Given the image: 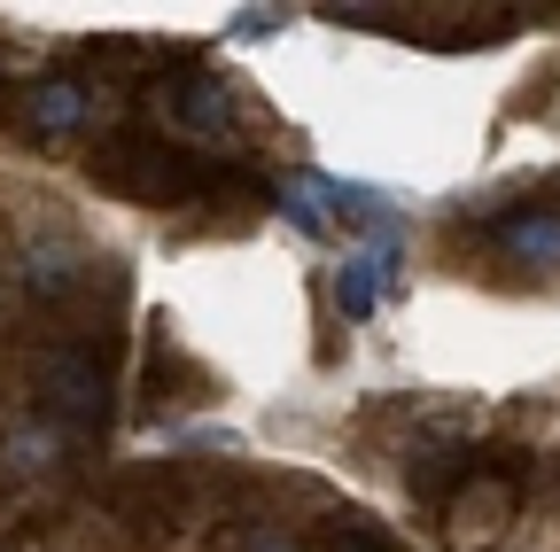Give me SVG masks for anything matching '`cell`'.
<instances>
[{
    "mask_svg": "<svg viewBox=\"0 0 560 552\" xmlns=\"http://www.w3.org/2000/svg\"><path fill=\"white\" fill-rule=\"evenodd\" d=\"M94 179L117 187L125 202H149V211H172V202H195L210 187V164H195L172 141H149V132H117V141L94 156Z\"/></svg>",
    "mask_w": 560,
    "mask_h": 552,
    "instance_id": "cell-1",
    "label": "cell"
},
{
    "mask_svg": "<svg viewBox=\"0 0 560 552\" xmlns=\"http://www.w3.org/2000/svg\"><path fill=\"white\" fill-rule=\"evenodd\" d=\"M514 506H522L514 467H475L459 491H452V506H444V544L452 552H490V544L514 529Z\"/></svg>",
    "mask_w": 560,
    "mask_h": 552,
    "instance_id": "cell-2",
    "label": "cell"
},
{
    "mask_svg": "<svg viewBox=\"0 0 560 552\" xmlns=\"http://www.w3.org/2000/svg\"><path fill=\"white\" fill-rule=\"evenodd\" d=\"M32 389L47 404V421H62V428H102V412H109V381H102V366L86 351L32 359Z\"/></svg>",
    "mask_w": 560,
    "mask_h": 552,
    "instance_id": "cell-3",
    "label": "cell"
},
{
    "mask_svg": "<svg viewBox=\"0 0 560 552\" xmlns=\"http://www.w3.org/2000/svg\"><path fill=\"white\" fill-rule=\"evenodd\" d=\"M397 289H405V242L342 249V265H335V304H342V319H374L382 304H397Z\"/></svg>",
    "mask_w": 560,
    "mask_h": 552,
    "instance_id": "cell-4",
    "label": "cell"
},
{
    "mask_svg": "<svg viewBox=\"0 0 560 552\" xmlns=\"http://www.w3.org/2000/svg\"><path fill=\"white\" fill-rule=\"evenodd\" d=\"M490 249L522 272H560V202H514L490 219Z\"/></svg>",
    "mask_w": 560,
    "mask_h": 552,
    "instance_id": "cell-5",
    "label": "cell"
},
{
    "mask_svg": "<svg viewBox=\"0 0 560 552\" xmlns=\"http://www.w3.org/2000/svg\"><path fill=\"white\" fill-rule=\"evenodd\" d=\"M172 117L195 141H234V117H242V79L234 71H187L172 94Z\"/></svg>",
    "mask_w": 560,
    "mask_h": 552,
    "instance_id": "cell-6",
    "label": "cell"
},
{
    "mask_svg": "<svg viewBox=\"0 0 560 552\" xmlns=\"http://www.w3.org/2000/svg\"><path fill=\"white\" fill-rule=\"evenodd\" d=\"M475 467H482V459H475L459 436H436V428H429V436L405 451V491L429 506V514H444V506H452V491H459Z\"/></svg>",
    "mask_w": 560,
    "mask_h": 552,
    "instance_id": "cell-7",
    "label": "cell"
},
{
    "mask_svg": "<svg viewBox=\"0 0 560 552\" xmlns=\"http://www.w3.org/2000/svg\"><path fill=\"white\" fill-rule=\"evenodd\" d=\"M62 467H70V428L47 421V412L39 421H16L9 436H0V474L9 482H55Z\"/></svg>",
    "mask_w": 560,
    "mask_h": 552,
    "instance_id": "cell-8",
    "label": "cell"
},
{
    "mask_svg": "<svg viewBox=\"0 0 560 552\" xmlns=\"http://www.w3.org/2000/svg\"><path fill=\"white\" fill-rule=\"evenodd\" d=\"M24 125L39 132V141H70L79 125H94V102H86L79 79H32V94H24Z\"/></svg>",
    "mask_w": 560,
    "mask_h": 552,
    "instance_id": "cell-9",
    "label": "cell"
},
{
    "mask_svg": "<svg viewBox=\"0 0 560 552\" xmlns=\"http://www.w3.org/2000/svg\"><path fill=\"white\" fill-rule=\"evenodd\" d=\"M156 374H164V389H156L164 404H202L210 397V366L179 351V327L172 319H156V342H149V381Z\"/></svg>",
    "mask_w": 560,
    "mask_h": 552,
    "instance_id": "cell-10",
    "label": "cell"
},
{
    "mask_svg": "<svg viewBox=\"0 0 560 552\" xmlns=\"http://www.w3.org/2000/svg\"><path fill=\"white\" fill-rule=\"evenodd\" d=\"M272 202L289 211V226L335 234V179H327V172H289V179H272Z\"/></svg>",
    "mask_w": 560,
    "mask_h": 552,
    "instance_id": "cell-11",
    "label": "cell"
},
{
    "mask_svg": "<svg viewBox=\"0 0 560 552\" xmlns=\"http://www.w3.org/2000/svg\"><path fill=\"white\" fill-rule=\"evenodd\" d=\"M312 552H389V537H382L374 521H335V529H327Z\"/></svg>",
    "mask_w": 560,
    "mask_h": 552,
    "instance_id": "cell-12",
    "label": "cell"
},
{
    "mask_svg": "<svg viewBox=\"0 0 560 552\" xmlns=\"http://www.w3.org/2000/svg\"><path fill=\"white\" fill-rule=\"evenodd\" d=\"M242 552H304V544H289V537H280V529H257Z\"/></svg>",
    "mask_w": 560,
    "mask_h": 552,
    "instance_id": "cell-13",
    "label": "cell"
},
{
    "mask_svg": "<svg viewBox=\"0 0 560 552\" xmlns=\"http://www.w3.org/2000/svg\"><path fill=\"white\" fill-rule=\"evenodd\" d=\"M272 24H280V16H272V9H249V16H242V24H234V32H242V39H265V32H272Z\"/></svg>",
    "mask_w": 560,
    "mask_h": 552,
    "instance_id": "cell-14",
    "label": "cell"
}]
</instances>
